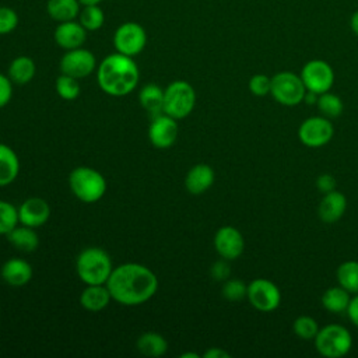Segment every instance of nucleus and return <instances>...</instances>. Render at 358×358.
Instances as JSON below:
<instances>
[{"label":"nucleus","mask_w":358,"mask_h":358,"mask_svg":"<svg viewBox=\"0 0 358 358\" xmlns=\"http://www.w3.org/2000/svg\"><path fill=\"white\" fill-rule=\"evenodd\" d=\"M345 208H347L345 196L338 190H331L323 194L319 203L317 214L324 224H334L344 215Z\"/></svg>","instance_id":"obj_17"},{"label":"nucleus","mask_w":358,"mask_h":358,"mask_svg":"<svg viewBox=\"0 0 358 358\" xmlns=\"http://www.w3.org/2000/svg\"><path fill=\"white\" fill-rule=\"evenodd\" d=\"M95 67L96 60L94 53L84 48L67 50L60 59V71L78 80L88 77Z\"/></svg>","instance_id":"obj_12"},{"label":"nucleus","mask_w":358,"mask_h":358,"mask_svg":"<svg viewBox=\"0 0 358 358\" xmlns=\"http://www.w3.org/2000/svg\"><path fill=\"white\" fill-rule=\"evenodd\" d=\"M36 73L35 62L28 56L15 57L8 66V77L13 84L24 85L28 84Z\"/></svg>","instance_id":"obj_26"},{"label":"nucleus","mask_w":358,"mask_h":358,"mask_svg":"<svg viewBox=\"0 0 358 358\" xmlns=\"http://www.w3.org/2000/svg\"><path fill=\"white\" fill-rule=\"evenodd\" d=\"M71 193L83 203L99 201L106 193V180L101 172L90 166H77L69 175Z\"/></svg>","instance_id":"obj_4"},{"label":"nucleus","mask_w":358,"mask_h":358,"mask_svg":"<svg viewBox=\"0 0 358 358\" xmlns=\"http://www.w3.org/2000/svg\"><path fill=\"white\" fill-rule=\"evenodd\" d=\"M99 88L110 96H124L138 84L140 71L133 57L119 52L106 56L96 69Z\"/></svg>","instance_id":"obj_2"},{"label":"nucleus","mask_w":358,"mask_h":358,"mask_svg":"<svg viewBox=\"0 0 358 358\" xmlns=\"http://www.w3.org/2000/svg\"><path fill=\"white\" fill-rule=\"evenodd\" d=\"M196 106V91L187 81L176 80L164 90V113L179 120L187 117Z\"/></svg>","instance_id":"obj_6"},{"label":"nucleus","mask_w":358,"mask_h":358,"mask_svg":"<svg viewBox=\"0 0 358 358\" xmlns=\"http://www.w3.org/2000/svg\"><path fill=\"white\" fill-rule=\"evenodd\" d=\"M20 173V159L15 151L0 143V187L13 183Z\"/></svg>","instance_id":"obj_22"},{"label":"nucleus","mask_w":358,"mask_h":358,"mask_svg":"<svg viewBox=\"0 0 358 358\" xmlns=\"http://www.w3.org/2000/svg\"><path fill=\"white\" fill-rule=\"evenodd\" d=\"M319 324L317 322L308 315H301L298 316L294 323H292V330L296 337L302 340H313L319 331Z\"/></svg>","instance_id":"obj_32"},{"label":"nucleus","mask_w":358,"mask_h":358,"mask_svg":"<svg viewBox=\"0 0 358 358\" xmlns=\"http://www.w3.org/2000/svg\"><path fill=\"white\" fill-rule=\"evenodd\" d=\"M345 312H347V316L351 320V323L358 327V294H354Z\"/></svg>","instance_id":"obj_40"},{"label":"nucleus","mask_w":358,"mask_h":358,"mask_svg":"<svg viewBox=\"0 0 358 358\" xmlns=\"http://www.w3.org/2000/svg\"><path fill=\"white\" fill-rule=\"evenodd\" d=\"M200 355L196 352H183L180 354V358H199Z\"/></svg>","instance_id":"obj_45"},{"label":"nucleus","mask_w":358,"mask_h":358,"mask_svg":"<svg viewBox=\"0 0 358 358\" xmlns=\"http://www.w3.org/2000/svg\"><path fill=\"white\" fill-rule=\"evenodd\" d=\"M215 179L214 169L207 164L193 165L185 178V187L192 194H203L207 192Z\"/></svg>","instance_id":"obj_19"},{"label":"nucleus","mask_w":358,"mask_h":358,"mask_svg":"<svg viewBox=\"0 0 358 358\" xmlns=\"http://www.w3.org/2000/svg\"><path fill=\"white\" fill-rule=\"evenodd\" d=\"M137 350L145 357L158 358L168 351V343L162 334L155 331H147L138 337Z\"/></svg>","instance_id":"obj_24"},{"label":"nucleus","mask_w":358,"mask_h":358,"mask_svg":"<svg viewBox=\"0 0 358 358\" xmlns=\"http://www.w3.org/2000/svg\"><path fill=\"white\" fill-rule=\"evenodd\" d=\"M138 101L151 117L164 113V90L159 85L145 84L138 92Z\"/></svg>","instance_id":"obj_23"},{"label":"nucleus","mask_w":358,"mask_h":358,"mask_svg":"<svg viewBox=\"0 0 358 358\" xmlns=\"http://www.w3.org/2000/svg\"><path fill=\"white\" fill-rule=\"evenodd\" d=\"M333 123L324 116H310L298 127L299 141L309 148H320L326 145L333 138Z\"/></svg>","instance_id":"obj_8"},{"label":"nucleus","mask_w":358,"mask_h":358,"mask_svg":"<svg viewBox=\"0 0 358 358\" xmlns=\"http://www.w3.org/2000/svg\"><path fill=\"white\" fill-rule=\"evenodd\" d=\"M76 270L78 278L85 285H96L108 282L113 266L106 250L96 246H90L81 250L77 256Z\"/></svg>","instance_id":"obj_3"},{"label":"nucleus","mask_w":358,"mask_h":358,"mask_svg":"<svg viewBox=\"0 0 358 358\" xmlns=\"http://www.w3.org/2000/svg\"><path fill=\"white\" fill-rule=\"evenodd\" d=\"M147 43V34L144 28L133 21L123 22L113 34V46L116 52L134 57L141 53Z\"/></svg>","instance_id":"obj_11"},{"label":"nucleus","mask_w":358,"mask_h":358,"mask_svg":"<svg viewBox=\"0 0 358 358\" xmlns=\"http://www.w3.org/2000/svg\"><path fill=\"white\" fill-rule=\"evenodd\" d=\"M50 218V206L42 197H29L21 203L18 207L20 224L39 228L48 222Z\"/></svg>","instance_id":"obj_15"},{"label":"nucleus","mask_w":358,"mask_h":358,"mask_svg":"<svg viewBox=\"0 0 358 358\" xmlns=\"http://www.w3.org/2000/svg\"><path fill=\"white\" fill-rule=\"evenodd\" d=\"M271 77L266 74H255L249 80V90L256 96H266L270 94Z\"/></svg>","instance_id":"obj_36"},{"label":"nucleus","mask_w":358,"mask_h":358,"mask_svg":"<svg viewBox=\"0 0 358 358\" xmlns=\"http://www.w3.org/2000/svg\"><path fill=\"white\" fill-rule=\"evenodd\" d=\"M204 358H229L231 354L227 352L225 350L220 348V347H211L210 350H207L204 354H203Z\"/></svg>","instance_id":"obj_41"},{"label":"nucleus","mask_w":358,"mask_h":358,"mask_svg":"<svg viewBox=\"0 0 358 358\" xmlns=\"http://www.w3.org/2000/svg\"><path fill=\"white\" fill-rule=\"evenodd\" d=\"M178 123L176 119L166 113L154 116L148 127V138L155 148H169L175 144L178 137Z\"/></svg>","instance_id":"obj_14"},{"label":"nucleus","mask_w":358,"mask_h":358,"mask_svg":"<svg viewBox=\"0 0 358 358\" xmlns=\"http://www.w3.org/2000/svg\"><path fill=\"white\" fill-rule=\"evenodd\" d=\"M18 224V208L10 201L0 200V235H7Z\"/></svg>","instance_id":"obj_33"},{"label":"nucleus","mask_w":358,"mask_h":358,"mask_svg":"<svg viewBox=\"0 0 358 358\" xmlns=\"http://www.w3.org/2000/svg\"><path fill=\"white\" fill-rule=\"evenodd\" d=\"M313 341L317 352L326 358H341L347 355L352 347L350 330L336 323H329L319 329Z\"/></svg>","instance_id":"obj_5"},{"label":"nucleus","mask_w":358,"mask_h":358,"mask_svg":"<svg viewBox=\"0 0 358 358\" xmlns=\"http://www.w3.org/2000/svg\"><path fill=\"white\" fill-rule=\"evenodd\" d=\"M55 90H56L57 95L66 101H74L80 95V91H81L78 78H74V77L63 74V73L56 78Z\"/></svg>","instance_id":"obj_31"},{"label":"nucleus","mask_w":358,"mask_h":358,"mask_svg":"<svg viewBox=\"0 0 358 358\" xmlns=\"http://www.w3.org/2000/svg\"><path fill=\"white\" fill-rule=\"evenodd\" d=\"M81 3V6H90V4H99L103 0H78Z\"/></svg>","instance_id":"obj_44"},{"label":"nucleus","mask_w":358,"mask_h":358,"mask_svg":"<svg viewBox=\"0 0 358 358\" xmlns=\"http://www.w3.org/2000/svg\"><path fill=\"white\" fill-rule=\"evenodd\" d=\"M112 299L106 284L87 285L80 295V305L88 312H101Z\"/></svg>","instance_id":"obj_20"},{"label":"nucleus","mask_w":358,"mask_h":358,"mask_svg":"<svg viewBox=\"0 0 358 358\" xmlns=\"http://www.w3.org/2000/svg\"><path fill=\"white\" fill-rule=\"evenodd\" d=\"M350 25H351V29L354 31V34L358 35V11H355V13L351 15Z\"/></svg>","instance_id":"obj_43"},{"label":"nucleus","mask_w":358,"mask_h":358,"mask_svg":"<svg viewBox=\"0 0 358 358\" xmlns=\"http://www.w3.org/2000/svg\"><path fill=\"white\" fill-rule=\"evenodd\" d=\"M214 249L220 257L227 260L238 259L245 249V239L239 229L231 225L221 227L214 235Z\"/></svg>","instance_id":"obj_13"},{"label":"nucleus","mask_w":358,"mask_h":358,"mask_svg":"<svg viewBox=\"0 0 358 358\" xmlns=\"http://www.w3.org/2000/svg\"><path fill=\"white\" fill-rule=\"evenodd\" d=\"M351 301L350 292L341 285L327 288L322 295V306L331 313H343Z\"/></svg>","instance_id":"obj_27"},{"label":"nucleus","mask_w":358,"mask_h":358,"mask_svg":"<svg viewBox=\"0 0 358 358\" xmlns=\"http://www.w3.org/2000/svg\"><path fill=\"white\" fill-rule=\"evenodd\" d=\"M0 275L6 284L11 287H22L31 281L32 267L24 259L11 257L1 266Z\"/></svg>","instance_id":"obj_18"},{"label":"nucleus","mask_w":358,"mask_h":358,"mask_svg":"<svg viewBox=\"0 0 358 358\" xmlns=\"http://www.w3.org/2000/svg\"><path fill=\"white\" fill-rule=\"evenodd\" d=\"M316 106H317L319 112L322 113V116H324L327 119L338 117L344 110V103H343L341 98L329 91L319 95Z\"/></svg>","instance_id":"obj_29"},{"label":"nucleus","mask_w":358,"mask_h":358,"mask_svg":"<svg viewBox=\"0 0 358 358\" xmlns=\"http://www.w3.org/2000/svg\"><path fill=\"white\" fill-rule=\"evenodd\" d=\"M228 262L229 260L221 257V260H217V262L213 263V266L210 268V274H211L213 280L224 282L225 280L229 278V275H231V266H229Z\"/></svg>","instance_id":"obj_37"},{"label":"nucleus","mask_w":358,"mask_h":358,"mask_svg":"<svg viewBox=\"0 0 358 358\" xmlns=\"http://www.w3.org/2000/svg\"><path fill=\"white\" fill-rule=\"evenodd\" d=\"M81 3L78 0H48L46 11L57 22L71 21L78 17Z\"/></svg>","instance_id":"obj_25"},{"label":"nucleus","mask_w":358,"mask_h":358,"mask_svg":"<svg viewBox=\"0 0 358 358\" xmlns=\"http://www.w3.org/2000/svg\"><path fill=\"white\" fill-rule=\"evenodd\" d=\"M248 301L259 312H273L281 303L280 288L267 278H255L248 284Z\"/></svg>","instance_id":"obj_10"},{"label":"nucleus","mask_w":358,"mask_h":358,"mask_svg":"<svg viewBox=\"0 0 358 358\" xmlns=\"http://www.w3.org/2000/svg\"><path fill=\"white\" fill-rule=\"evenodd\" d=\"M270 94L280 105L296 106L303 102L306 88L301 76L291 71H280L271 77Z\"/></svg>","instance_id":"obj_7"},{"label":"nucleus","mask_w":358,"mask_h":358,"mask_svg":"<svg viewBox=\"0 0 358 358\" xmlns=\"http://www.w3.org/2000/svg\"><path fill=\"white\" fill-rule=\"evenodd\" d=\"M87 29L78 21L59 22L55 29V42L57 46L66 50L81 48L87 39Z\"/></svg>","instance_id":"obj_16"},{"label":"nucleus","mask_w":358,"mask_h":358,"mask_svg":"<svg viewBox=\"0 0 358 358\" xmlns=\"http://www.w3.org/2000/svg\"><path fill=\"white\" fill-rule=\"evenodd\" d=\"M78 22L87 31H98L105 22V14L98 4L84 6L78 13Z\"/></svg>","instance_id":"obj_30"},{"label":"nucleus","mask_w":358,"mask_h":358,"mask_svg":"<svg viewBox=\"0 0 358 358\" xmlns=\"http://www.w3.org/2000/svg\"><path fill=\"white\" fill-rule=\"evenodd\" d=\"M8 242L20 252L29 253L38 249L39 246V236L35 232V228L18 224L14 227L7 235Z\"/></svg>","instance_id":"obj_21"},{"label":"nucleus","mask_w":358,"mask_h":358,"mask_svg":"<svg viewBox=\"0 0 358 358\" xmlns=\"http://www.w3.org/2000/svg\"><path fill=\"white\" fill-rule=\"evenodd\" d=\"M221 294L227 301L239 302L248 295V285L239 278H228L224 281Z\"/></svg>","instance_id":"obj_34"},{"label":"nucleus","mask_w":358,"mask_h":358,"mask_svg":"<svg viewBox=\"0 0 358 358\" xmlns=\"http://www.w3.org/2000/svg\"><path fill=\"white\" fill-rule=\"evenodd\" d=\"M336 186H337V182L331 173H322L316 179V187L323 194L329 193L331 190H336Z\"/></svg>","instance_id":"obj_39"},{"label":"nucleus","mask_w":358,"mask_h":358,"mask_svg":"<svg viewBox=\"0 0 358 358\" xmlns=\"http://www.w3.org/2000/svg\"><path fill=\"white\" fill-rule=\"evenodd\" d=\"M336 278L338 285H341L350 294H358V262H343L336 270Z\"/></svg>","instance_id":"obj_28"},{"label":"nucleus","mask_w":358,"mask_h":358,"mask_svg":"<svg viewBox=\"0 0 358 358\" xmlns=\"http://www.w3.org/2000/svg\"><path fill=\"white\" fill-rule=\"evenodd\" d=\"M13 96V81L8 76L0 73V109L4 108Z\"/></svg>","instance_id":"obj_38"},{"label":"nucleus","mask_w":358,"mask_h":358,"mask_svg":"<svg viewBox=\"0 0 358 358\" xmlns=\"http://www.w3.org/2000/svg\"><path fill=\"white\" fill-rule=\"evenodd\" d=\"M317 98H319L317 94H315V92H312V91H306V94H305V96H303V102H306L308 105H316Z\"/></svg>","instance_id":"obj_42"},{"label":"nucleus","mask_w":358,"mask_h":358,"mask_svg":"<svg viewBox=\"0 0 358 358\" xmlns=\"http://www.w3.org/2000/svg\"><path fill=\"white\" fill-rule=\"evenodd\" d=\"M112 299L124 306H137L150 301L158 289V278L151 268L140 263H123L112 270L106 282Z\"/></svg>","instance_id":"obj_1"},{"label":"nucleus","mask_w":358,"mask_h":358,"mask_svg":"<svg viewBox=\"0 0 358 358\" xmlns=\"http://www.w3.org/2000/svg\"><path fill=\"white\" fill-rule=\"evenodd\" d=\"M18 25V14L11 8L1 6L0 7V35L13 32Z\"/></svg>","instance_id":"obj_35"},{"label":"nucleus","mask_w":358,"mask_h":358,"mask_svg":"<svg viewBox=\"0 0 358 358\" xmlns=\"http://www.w3.org/2000/svg\"><path fill=\"white\" fill-rule=\"evenodd\" d=\"M299 76L306 91H312L317 95L327 92L334 84V71L331 66L320 59H313L305 63Z\"/></svg>","instance_id":"obj_9"}]
</instances>
